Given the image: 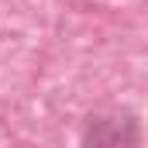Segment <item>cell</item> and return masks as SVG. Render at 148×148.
<instances>
[{"instance_id":"6da1fadb","label":"cell","mask_w":148,"mask_h":148,"mask_svg":"<svg viewBox=\"0 0 148 148\" xmlns=\"http://www.w3.org/2000/svg\"><path fill=\"white\" fill-rule=\"evenodd\" d=\"M86 148H138V124L127 114H110V117H90L83 131Z\"/></svg>"}]
</instances>
